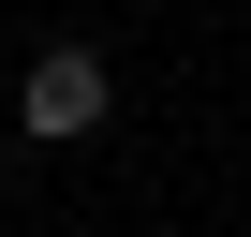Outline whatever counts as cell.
<instances>
[{"label": "cell", "mask_w": 251, "mask_h": 237, "mask_svg": "<svg viewBox=\"0 0 251 237\" xmlns=\"http://www.w3.org/2000/svg\"><path fill=\"white\" fill-rule=\"evenodd\" d=\"M103 104H118V74H103L89 45H45V59L15 74V134H30V148H74V134H103Z\"/></svg>", "instance_id": "1"}]
</instances>
